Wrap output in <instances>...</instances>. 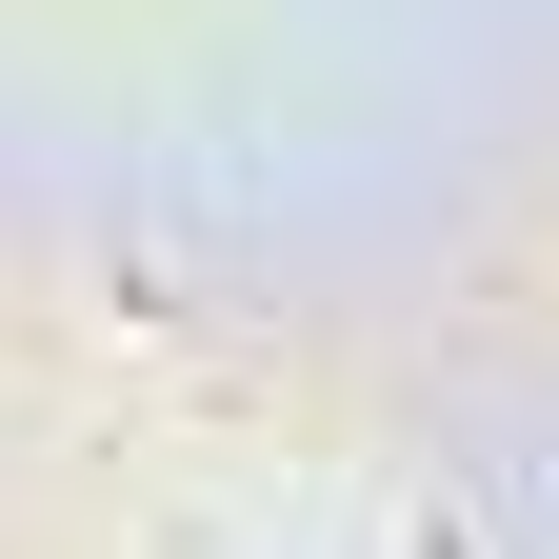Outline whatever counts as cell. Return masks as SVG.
<instances>
[{
	"mask_svg": "<svg viewBox=\"0 0 559 559\" xmlns=\"http://www.w3.org/2000/svg\"><path fill=\"white\" fill-rule=\"evenodd\" d=\"M419 559H460V520H419Z\"/></svg>",
	"mask_w": 559,
	"mask_h": 559,
	"instance_id": "6da1fadb",
	"label": "cell"
}]
</instances>
